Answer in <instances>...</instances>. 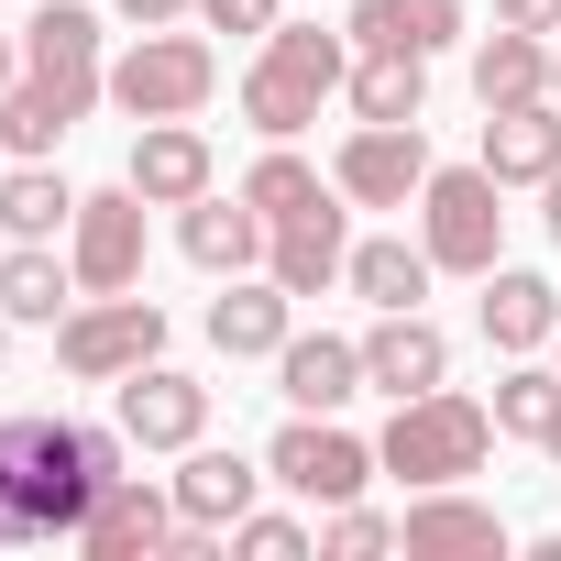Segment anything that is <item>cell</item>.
I'll use <instances>...</instances> for the list:
<instances>
[{
  "instance_id": "cell-1",
  "label": "cell",
  "mask_w": 561,
  "mask_h": 561,
  "mask_svg": "<svg viewBox=\"0 0 561 561\" xmlns=\"http://www.w3.org/2000/svg\"><path fill=\"white\" fill-rule=\"evenodd\" d=\"M122 451H133L122 419H111V430L45 419V408L0 419V550H56V539H78L89 506H100V484L122 473Z\"/></svg>"
},
{
  "instance_id": "cell-2",
  "label": "cell",
  "mask_w": 561,
  "mask_h": 561,
  "mask_svg": "<svg viewBox=\"0 0 561 561\" xmlns=\"http://www.w3.org/2000/svg\"><path fill=\"white\" fill-rule=\"evenodd\" d=\"M353 89V34H320V23H275L264 56L242 67V122L264 144H298L320 122V100Z\"/></svg>"
},
{
  "instance_id": "cell-3",
  "label": "cell",
  "mask_w": 561,
  "mask_h": 561,
  "mask_svg": "<svg viewBox=\"0 0 561 561\" xmlns=\"http://www.w3.org/2000/svg\"><path fill=\"white\" fill-rule=\"evenodd\" d=\"M495 440H506V430H495V408H484V397L430 386V397H397V419H386L375 462H386L397 484H462V473H484V451H495Z\"/></svg>"
},
{
  "instance_id": "cell-4",
  "label": "cell",
  "mask_w": 561,
  "mask_h": 561,
  "mask_svg": "<svg viewBox=\"0 0 561 561\" xmlns=\"http://www.w3.org/2000/svg\"><path fill=\"white\" fill-rule=\"evenodd\" d=\"M419 242H430V264L440 275H484L506 264V187L484 176V165H430V187H419Z\"/></svg>"
},
{
  "instance_id": "cell-5",
  "label": "cell",
  "mask_w": 561,
  "mask_h": 561,
  "mask_svg": "<svg viewBox=\"0 0 561 561\" xmlns=\"http://www.w3.org/2000/svg\"><path fill=\"white\" fill-rule=\"evenodd\" d=\"M56 364L78 375V386H122V375H144V364H165V309L154 298H78L67 320H56Z\"/></svg>"
},
{
  "instance_id": "cell-6",
  "label": "cell",
  "mask_w": 561,
  "mask_h": 561,
  "mask_svg": "<svg viewBox=\"0 0 561 561\" xmlns=\"http://www.w3.org/2000/svg\"><path fill=\"white\" fill-rule=\"evenodd\" d=\"M209 89H220V56H209V34H133V56L111 67V100L133 111V122H198L209 111Z\"/></svg>"
},
{
  "instance_id": "cell-7",
  "label": "cell",
  "mask_w": 561,
  "mask_h": 561,
  "mask_svg": "<svg viewBox=\"0 0 561 561\" xmlns=\"http://www.w3.org/2000/svg\"><path fill=\"white\" fill-rule=\"evenodd\" d=\"M375 473H386L375 440H353L342 419H309V408L264 440V484H287V495H309V506H353Z\"/></svg>"
},
{
  "instance_id": "cell-8",
  "label": "cell",
  "mask_w": 561,
  "mask_h": 561,
  "mask_svg": "<svg viewBox=\"0 0 561 561\" xmlns=\"http://www.w3.org/2000/svg\"><path fill=\"white\" fill-rule=\"evenodd\" d=\"M23 78L67 100V122H89L111 100V67H100V12L89 0H45V12L23 23Z\"/></svg>"
},
{
  "instance_id": "cell-9",
  "label": "cell",
  "mask_w": 561,
  "mask_h": 561,
  "mask_svg": "<svg viewBox=\"0 0 561 561\" xmlns=\"http://www.w3.org/2000/svg\"><path fill=\"white\" fill-rule=\"evenodd\" d=\"M144 187L122 176V187H100V198H78V220H67V264H78V298H122V287H144Z\"/></svg>"
},
{
  "instance_id": "cell-10",
  "label": "cell",
  "mask_w": 561,
  "mask_h": 561,
  "mask_svg": "<svg viewBox=\"0 0 561 561\" xmlns=\"http://www.w3.org/2000/svg\"><path fill=\"white\" fill-rule=\"evenodd\" d=\"M331 187L353 209H408L430 187V133L419 122H353V144L331 154Z\"/></svg>"
},
{
  "instance_id": "cell-11",
  "label": "cell",
  "mask_w": 561,
  "mask_h": 561,
  "mask_svg": "<svg viewBox=\"0 0 561 561\" xmlns=\"http://www.w3.org/2000/svg\"><path fill=\"white\" fill-rule=\"evenodd\" d=\"M342 264H353V198L331 187V198H309L298 220H275L264 231V275L287 298H320V287H342Z\"/></svg>"
},
{
  "instance_id": "cell-12",
  "label": "cell",
  "mask_w": 561,
  "mask_h": 561,
  "mask_svg": "<svg viewBox=\"0 0 561 561\" xmlns=\"http://www.w3.org/2000/svg\"><path fill=\"white\" fill-rule=\"evenodd\" d=\"M165 539H176V484H144V473H111L89 528H78L89 561H154Z\"/></svg>"
},
{
  "instance_id": "cell-13",
  "label": "cell",
  "mask_w": 561,
  "mask_h": 561,
  "mask_svg": "<svg viewBox=\"0 0 561 561\" xmlns=\"http://www.w3.org/2000/svg\"><path fill=\"white\" fill-rule=\"evenodd\" d=\"M122 440H133V451H187V440H209V386L176 375V364L122 375Z\"/></svg>"
},
{
  "instance_id": "cell-14",
  "label": "cell",
  "mask_w": 561,
  "mask_h": 561,
  "mask_svg": "<svg viewBox=\"0 0 561 561\" xmlns=\"http://www.w3.org/2000/svg\"><path fill=\"white\" fill-rule=\"evenodd\" d=\"M397 528H408V561H506V517L473 506L462 484H419Z\"/></svg>"
},
{
  "instance_id": "cell-15",
  "label": "cell",
  "mask_w": 561,
  "mask_h": 561,
  "mask_svg": "<svg viewBox=\"0 0 561 561\" xmlns=\"http://www.w3.org/2000/svg\"><path fill=\"white\" fill-rule=\"evenodd\" d=\"M364 386H375V397H430V386H451V342H440V320H419V309H375V331H364Z\"/></svg>"
},
{
  "instance_id": "cell-16",
  "label": "cell",
  "mask_w": 561,
  "mask_h": 561,
  "mask_svg": "<svg viewBox=\"0 0 561 561\" xmlns=\"http://www.w3.org/2000/svg\"><path fill=\"white\" fill-rule=\"evenodd\" d=\"M275 397L309 408V419H342L364 397V342L342 331H287V353H275Z\"/></svg>"
},
{
  "instance_id": "cell-17",
  "label": "cell",
  "mask_w": 561,
  "mask_h": 561,
  "mask_svg": "<svg viewBox=\"0 0 561 561\" xmlns=\"http://www.w3.org/2000/svg\"><path fill=\"white\" fill-rule=\"evenodd\" d=\"M176 253H187L198 275H253V264H264V209H253L242 187H231V198L209 187V198L176 209Z\"/></svg>"
},
{
  "instance_id": "cell-18",
  "label": "cell",
  "mask_w": 561,
  "mask_h": 561,
  "mask_svg": "<svg viewBox=\"0 0 561 561\" xmlns=\"http://www.w3.org/2000/svg\"><path fill=\"white\" fill-rule=\"evenodd\" d=\"M287 320H298V298L275 287V275H231V287L209 298V342L231 364H275V353H287Z\"/></svg>"
},
{
  "instance_id": "cell-19",
  "label": "cell",
  "mask_w": 561,
  "mask_h": 561,
  "mask_svg": "<svg viewBox=\"0 0 561 561\" xmlns=\"http://www.w3.org/2000/svg\"><path fill=\"white\" fill-rule=\"evenodd\" d=\"M484 176H495V187H550V176H561V100L484 111Z\"/></svg>"
},
{
  "instance_id": "cell-20",
  "label": "cell",
  "mask_w": 561,
  "mask_h": 561,
  "mask_svg": "<svg viewBox=\"0 0 561 561\" xmlns=\"http://www.w3.org/2000/svg\"><path fill=\"white\" fill-rule=\"evenodd\" d=\"M122 176H133L154 209H187V198H209V133H198V122H144Z\"/></svg>"
},
{
  "instance_id": "cell-21",
  "label": "cell",
  "mask_w": 561,
  "mask_h": 561,
  "mask_svg": "<svg viewBox=\"0 0 561 561\" xmlns=\"http://www.w3.org/2000/svg\"><path fill=\"white\" fill-rule=\"evenodd\" d=\"M550 331H561V287L528 275V264H495L484 275V342L495 353H550Z\"/></svg>"
},
{
  "instance_id": "cell-22",
  "label": "cell",
  "mask_w": 561,
  "mask_h": 561,
  "mask_svg": "<svg viewBox=\"0 0 561 561\" xmlns=\"http://www.w3.org/2000/svg\"><path fill=\"white\" fill-rule=\"evenodd\" d=\"M253 484H264V462L187 440V473H176V517H187V528H220V539H231V517H253Z\"/></svg>"
},
{
  "instance_id": "cell-23",
  "label": "cell",
  "mask_w": 561,
  "mask_h": 561,
  "mask_svg": "<svg viewBox=\"0 0 561 561\" xmlns=\"http://www.w3.org/2000/svg\"><path fill=\"white\" fill-rule=\"evenodd\" d=\"M473 100H484V111L550 100V34H517V23H495V34L473 45Z\"/></svg>"
},
{
  "instance_id": "cell-24",
  "label": "cell",
  "mask_w": 561,
  "mask_h": 561,
  "mask_svg": "<svg viewBox=\"0 0 561 561\" xmlns=\"http://www.w3.org/2000/svg\"><path fill=\"white\" fill-rule=\"evenodd\" d=\"M419 111H430V56L353 45V122H419Z\"/></svg>"
},
{
  "instance_id": "cell-25",
  "label": "cell",
  "mask_w": 561,
  "mask_h": 561,
  "mask_svg": "<svg viewBox=\"0 0 561 561\" xmlns=\"http://www.w3.org/2000/svg\"><path fill=\"white\" fill-rule=\"evenodd\" d=\"M353 45H408V56H440L462 45V0H353Z\"/></svg>"
},
{
  "instance_id": "cell-26",
  "label": "cell",
  "mask_w": 561,
  "mask_h": 561,
  "mask_svg": "<svg viewBox=\"0 0 561 561\" xmlns=\"http://www.w3.org/2000/svg\"><path fill=\"white\" fill-rule=\"evenodd\" d=\"M430 275H440V264H430V242H397V231H386V242H353L342 287H353L364 309H419V298H430Z\"/></svg>"
},
{
  "instance_id": "cell-27",
  "label": "cell",
  "mask_w": 561,
  "mask_h": 561,
  "mask_svg": "<svg viewBox=\"0 0 561 561\" xmlns=\"http://www.w3.org/2000/svg\"><path fill=\"white\" fill-rule=\"evenodd\" d=\"M0 309L34 320V331H56L78 309V264H56L45 242H12V253H0Z\"/></svg>"
},
{
  "instance_id": "cell-28",
  "label": "cell",
  "mask_w": 561,
  "mask_h": 561,
  "mask_svg": "<svg viewBox=\"0 0 561 561\" xmlns=\"http://www.w3.org/2000/svg\"><path fill=\"white\" fill-rule=\"evenodd\" d=\"M78 220V187L45 165V154H23L12 176H0V231H12V242H56Z\"/></svg>"
},
{
  "instance_id": "cell-29",
  "label": "cell",
  "mask_w": 561,
  "mask_h": 561,
  "mask_svg": "<svg viewBox=\"0 0 561 561\" xmlns=\"http://www.w3.org/2000/svg\"><path fill=\"white\" fill-rule=\"evenodd\" d=\"M495 430L506 440H550V419H561V364H539V353H506V375H495Z\"/></svg>"
},
{
  "instance_id": "cell-30",
  "label": "cell",
  "mask_w": 561,
  "mask_h": 561,
  "mask_svg": "<svg viewBox=\"0 0 561 561\" xmlns=\"http://www.w3.org/2000/svg\"><path fill=\"white\" fill-rule=\"evenodd\" d=\"M242 198H253V209H264V231H275V220H298L309 198H331V176H320L309 154H287V144H275V154L242 176Z\"/></svg>"
},
{
  "instance_id": "cell-31",
  "label": "cell",
  "mask_w": 561,
  "mask_h": 561,
  "mask_svg": "<svg viewBox=\"0 0 561 561\" xmlns=\"http://www.w3.org/2000/svg\"><path fill=\"white\" fill-rule=\"evenodd\" d=\"M67 133H78V122H67V100H56V89H34V78L0 100V144H12V154H56Z\"/></svg>"
},
{
  "instance_id": "cell-32",
  "label": "cell",
  "mask_w": 561,
  "mask_h": 561,
  "mask_svg": "<svg viewBox=\"0 0 561 561\" xmlns=\"http://www.w3.org/2000/svg\"><path fill=\"white\" fill-rule=\"evenodd\" d=\"M320 550H331V561H375V550H408V528H397V517H375V506L353 495V506H331Z\"/></svg>"
},
{
  "instance_id": "cell-33",
  "label": "cell",
  "mask_w": 561,
  "mask_h": 561,
  "mask_svg": "<svg viewBox=\"0 0 561 561\" xmlns=\"http://www.w3.org/2000/svg\"><path fill=\"white\" fill-rule=\"evenodd\" d=\"M231 550L242 561H298V550H320V528H298V517H231Z\"/></svg>"
},
{
  "instance_id": "cell-34",
  "label": "cell",
  "mask_w": 561,
  "mask_h": 561,
  "mask_svg": "<svg viewBox=\"0 0 561 561\" xmlns=\"http://www.w3.org/2000/svg\"><path fill=\"white\" fill-rule=\"evenodd\" d=\"M198 23H209V34H253V45H264L275 23H287V0H198Z\"/></svg>"
},
{
  "instance_id": "cell-35",
  "label": "cell",
  "mask_w": 561,
  "mask_h": 561,
  "mask_svg": "<svg viewBox=\"0 0 561 561\" xmlns=\"http://www.w3.org/2000/svg\"><path fill=\"white\" fill-rule=\"evenodd\" d=\"M111 12H122V23H144V34H165V23H187V12H198V0H111Z\"/></svg>"
},
{
  "instance_id": "cell-36",
  "label": "cell",
  "mask_w": 561,
  "mask_h": 561,
  "mask_svg": "<svg viewBox=\"0 0 561 561\" xmlns=\"http://www.w3.org/2000/svg\"><path fill=\"white\" fill-rule=\"evenodd\" d=\"M495 23H517V34H561V0H495Z\"/></svg>"
},
{
  "instance_id": "cell-37",
  "label": "cell",
  "mask_w": 561,
  "mask_h": 561,
  "mask_svg": "<svg viewBox=\"0 0 561 561\" xmlns=\"http://www.w3.org/2000/svg\"><path fill=\"white\" fill-rule=\"evenodd\" d=\"M12 89H23V45H12V34H0V100H12Z\"/></svg>"
},
{
  "instance_id": "cell-38",
  "label": "cell",
  "mask_w": 561,
  "mask_h": 561,
  "mask_svg": "<svg viewBox=\"0 0 561 561\" xmlns=\"http://www.w3.org/2000/svg\"><path fill=\"white\" fill-rule=\"evenodd\" d=\"M539 231H550V242H561V176H550V187H539Z\"/></svg>"
},
{
  "instance_id": "cell-39",
  "label": "cell",
  "mask_w": 561,
  "mask_h": 561,
  "mask_svg": "<svg viewBox=\"0 0 561 561\" xmlns=\"http://www.w3.org/2000/svg\"><path fill=\"white\" fill-rule=\"evenodd\" d=\"M539 451H550V473H561V419H550V440H539Z\"/></svg>"
},
{
  "instance_id": "cell-40",
  "label": "cell",
  "mask_w": 561,
  "mask_h": 561,
  "mask_svg": "<svg viewBox=\"0 0 561 561\" xmlns=\"http://www.w3.org/2000/svg\"><path fill=\"white\" fill-rule=\"evenodd\" d=\"M550 100H561V34H550Z\"/></svg>"
},
{
  "instance_id": "cell-41",
  "label": "cell",
  "mask_w": 561,
  "mask_h": 561,
  "mask_svg": "<svg viewBox=\"0 0 561 561\" xmlns=\"http://www.w3.org/2000/svg\"><path fill=\"white\" fill-rule=\"evenodd\" d=\"M0 364H12V309H0Z\"/></svg>"
},
{
  "instance_id": "cell-42",
  "label": "cell",
  "mask_w": 561,
  "mask_h": 561,
  "mask_svg": "<svg viewBox=\"0 0 561 561\" xmlns=\"http://www.w3.org/2000/svg\"><path fill=\"white\" fill-rule=\"evenodd\" d=\"M550 364H561V331H550Z\"/></svg>"
}]
</instances>
